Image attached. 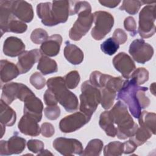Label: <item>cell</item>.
Masks as SVG:
<instances>
[{
    "label": "cell",
    "instance_id": "obj_28",
    "mask_svg": "<svg viewBox=\"0 0 156 156\" xmlns=\"http://www.w3.org/2000/svg\"><path fill=\"white\" fill-rule=\"evenodd\" d=\"M37 69L43 75L56 73L58 71L56 62L45 55H41L37 65Z\"/></svg>",
    "mask_w": 156,
    "mask_h": 156
},
{
    "label": "cell",
    "instance_id": "obj_27",
    "mask_svg": "<svg viewBox=\"0 0 156 156\" xmlns=\"http://www.w3.org/2000/svg\"><path fill=\"white\" fill-rule=\"evenodd\" d=\"M138 119L139 124L141 127L150 130L153 135L155 134L156 115L155 113H151L147 111L141 112Z\"/></svg>",
    "mask_w": 156,
    "mask_h": 156
},
{
    "label": "cell",
    "instance_id": "obj_37",
    "mask_svg": "<svg viewBox=\"0 0 156 156\" xmlns=\"http://www.w3.org/2000/svg\"><path fill=\"white\" fill-rule=\"evenodd\" d=\"M65 84L68 88L74 89L77 87L80 82V75L77 71H71L64 77Z\"/></svg>",
    "mask_w": 156,
    "mask_h": 156
},
{
    "label": "cell",
    "instance_id": "obj_19",
    "mask_svg": "<svg viewBox=\"0 0 156 156\" xmlns=\"http://www.w3.org/2000/svg\"><path fill=\"white\" fill-rule=\"evenodd\" d=\"M25 44L23 41L16 37H7L3 45V52L5 55L15 57L20 56L25 51Z\"/></svg>",
    "mask_w": 156,
    "mask_h": 156
},
{
    "label": "cell",
    "instance_id": "obj_25",
    "mask_svg": "<svg viewBox=\"0 0 156 156\" xmlns=\"http://www.w3.org/2000/svg\"><path fill=\"white\" fill-rule=\"evenodd\" d=\"M16 115L15 111L9 106V104L2 99L0 101V122L1 124L12 126L16 121Z\"/></svg>",
    "mask_w": 156,
    "mask_h": 156
},
{
    "label": "cell",
    "instance_id": "obj_45",
    "mask_svg": "<svg viewBox=\"0 0 156 156\" xmlns=\"http://www.w3.org/2000/svg\"><path fill=\"white\" fill-rule=\"evenodd\" d=\"M43 99H44L45 104L48 106L55 105L58 103L54 94L49 89L46 90L43 95Z\"/></svg>",
    "mask_w": 156,
    "mask_h": 156
},
{
    "label": "cell",
    "instance_id": "obj_4",
    "mask_svg": "<svg viewBox=\"0 0 156 156\" xmlns=\"http://www.w3.org/2000/svg\"><path fill=\"white\" fill-rule=\"evenodd\" d=\"M46 85L48 89L54 94L57 102L64 107L66 111L72 112L78 108L77 98L68 90L63 77H51L48 80Z\"/></svg>",
    "mask_w": 156,
    "mask_h": 156
},
{
    "label": "cell",
    "instance_id": "obj_10",
    "mask_svg": "<svg viewBox=\"0 0 156 156\" xmlns=\"http://www.w3.org/2000/svg\"><path fill=\"white\" fill-rule=\"evenodd\" d=\"M90 82L99 89L107 88L118 92L124 80L121 77H113L103 74L99 71H93L90 76Z\"/></svg>",
    "mask_w": 156,
    "mask_h": 156
},
{
    "label": "cell",
    "instance_id": "obj_14",
    "mask_svg": "<svg viewBox=\"0 0 156 156\" xmlns=\"http://www.w3.org/2000/svg\"><path fill=\"white\" fill-rule=\"evenodd\" d=\"M26 147V140L18 135H13L8 141L1 140L0 141V155H10L12 154H19Z\"/></svg>",
    "mask_w": 156,
    "mask_h": 156
},
{
    "label": "cell",
    "instance_id": "obj_8",
    "mask_svg": "<svg viewBox=\"0 0 156 156\" xmlns=\"http://www.w3.org/2000/svg\"><path fill=\"white\" fill-rule=\"evenodd\" d=\"M155 5H147L139 14L138 32L143 38H148L155 33Z\"/></svg>",
    "mask_w": 156,
    "mask_h": 156
},
{
    "label": "cell",
    "instance_id": "obj_24",
    "mask_svg": "<svg viewBox=\"0 0 156 156\" xmlns=\"http://www.w3.org/2000/svg\"><path fill=\"white\" fill-rule=\"evenodd\" d=\"M12 1H0V29L1 36L8 23L15 16L13 15L11 9Z\"/></svg>",
    "mask_w": 156,
    "mask_h": 156
},
{
    "label": "cell",
    "instance_id": "obj_6",
    "mask_svg": "<svg viewBox=\"0 0 156 156\" xmlns=\"http://www.w3.org/2000/svg\"><path fill=\"white\" fill-rule=\"evenodd\" d=\"M69 1H54L49 7L46 19L41 22L46 26L65 23L69 15Z\"/></svg>",
    "mask_w": 156,
    "mask_h": 156
},
{
    "label": "cell",
    "instance_id": "obj_41",
    "mask_svg": "<svg viewBox=\"0 0 156 156\" xmlns=\"http://www.w3.org/2000/svg\"><path fill=\"white\" fill-rule=\"evenodd\" d=\"M29 150L35 154L40 153L44 149V143L38 140H30L27 143Z\"/></svg>",
    "mask_w": 156,
    "mask_h": 156
},
{
    "label": "cell",
    "instance_id": "obj_40",
    "mask_svg": "<svg viewBox=\"0 0 156 156\" xmlns=\"http://www.w3.org/2000/svg\"><path fill=\"white\" fill-rule=\"evenodd\" d=\"M44 112L48 119L50 120H55L60 115V109L57 105L48 106L44 109Z\"/></svg>",
    "mask_w": 156,
    "mask_h": 156
},
{
    "label": "cell",
    "instance_id": "obj_32",
    "mask_svg": "<svg viewBox=\"0 0 156 156\" xmlns=\"http://www.w3.org/2000/svg\"><path fill=\"white\" fill-rule=\"evenodd\" d=\"M124 152V143L120 141H113L109 143L104 148L105 156L121 155Z\"/></svg>",
    "mask_w": 156,
    "mask_h": 156
},
{
    "label": "cell",
    "instance_id": "obj_17",
    "mask_svg": "<svg viewBox=\"0 0 156 156\" xmlns=\"http://www.w3.org/2000/svg\"><path fill=\"white\" fill-rule=\"evenodd\" d=\"M11 9L13 15L24 23H30L34 18L32 6L27 1H12Z\"/></svg>",
    "mask_w": 156,
    "mask_h": 156
},
{
    "label": "cell",
    "instance_id": "obj_42",
    "mask_svg": "<svg viewBox=\"0 0 156 156\" xmlns=\"http://www.w3.org/2000/svg\"><path fill=\"white\" fill-rule=\"evenodd\" d=\"M124 26L126 30L129 31L130 33V35L134 37L136 35V22L134 18L132 16L127 17L124 21Z\"/></svg>",
    "mask_w": 156,
    "mask_h": 156
},
{
    "label": "cell",
    "instance_id": "obj_5",
    "mask_svg": "<svg viewBox=\"0 0 156 156\" xmlns=\"http://www.w3.org/2000/svg\"><path fill=\"white\" fill-rule=\"evenodd\" d=\"M82 93L80 94V112L90 120L101 102V94L99 88L93 85L89 80L85 81L81 85Z\"/></svg>",
    "mask_w": 156,
    "mask_h": 156
},
{
    "label": "cell",
    "instance_id": "obj_26",
    "mask_svg": "<svg viewBox=\"0 0 156 156\" xmlns=\"http://www.w3.org/2000/svg\"><path fill=\"white\" fill-rule=\"evenodd\" d=\"M99 124L108 136L115 137L116 135V127L110 117L108 111H105L101 114Z\"/></svg>",
    "mask_w": 156,
    "mask_h": 156
},
{
    "label": "cell",
    "instance_id": "obj_43",
    "mask_svg": "<svg viewBox=\"0 0 156 156\" xmlns=\"http://www.w3.org/2000/svg\"><path fill=\"white\" fill-rule=\"evenodd\" d=\"M112 38L119 44H124L127 40V35L121 29H116L113 32Z\"/></svg>",
    "mask_w": 156,
    "mask_h": 156
},
{
    "label": "cell",
    "instance_id": "obj_48",
    "mask_svg": "<svg viewBox=\"0 0 156 156\" xmlns=\"http://www.w3.org/2000/svg\"><path fill=\"white\" fill-rule=\"evenodd\" d=\"M52 155L53 154L49 152V151L48 150H43L41 151L40 153H38L37 154V155Z\"/></svg>",
    "mask_w": 156,
    "mask_h": 156
},
{
    "label": "cell",
    "instance_id": "obj_3",
    "mask_svg": "<svg viewBox=\"0 0 156 156\" xmlns=\"http://www.w3.org/2000/svg\"><path fill=\"white\" fill-rule=\"evenodd\" d=\"M108 112L115 126H117L116 136L119 139L125 140L135 133L138 126L128 112L124 103L118 101Z\"/></svg>",
    "mask_w": 156,
    "mask_h": 156
},
{
    "label": "cell",
    "instance_id": "obj_47",
    "mask_svg": "<svg viewBox=\"0 0 156 156\" xmlns=\"http://www.w3.org/2000/svg\"><path fill=\"white\" fill-rule=\"evenodd\" d=\"M121 1H115V0H107V1H99V2L103 6L114 8L116 7Z\"/></svg>",
    "mask_w": 156,
    "mask_h": 156
},
{
    "label": "cell",
    "instance_id": "obj_13",
    "mask_svg": "<svg viewBox=\"0 0 156 156\" xmlns=\"http://www.w3.org/2000/svg\"><path fill=\"white\" fill-rule=\"evenodd\" d=\"M89 121L83 113L76 112L62 118L59 122V128L63 133H71L79 129Z\"/></svg>",
    "mask_w": 156,
    "mask_h": 156
},
{
    "label": "cell",
    "instance_id": "obj_23",
    "mask_svg": "<svg viewBox=\"0 0 156 156\" xmlns=\"http://www.w3.org/2000/svg\"><path fill=\"white\" fill-rule=\"evenodd\" d=\"M64 56L65 58L73 65H79L83 60V52L76 45L66 41L64 48Z\"/></svg>",
    "mask_w": 156,
    "mask_h": 156
},
{
    "label": "cell",
    "instance_id": "obj_7",
    "mask_svg": "<svg viewBox=\"0 0 156 156\" xmlns=\"http://www.w3.org/2000/svg\"><path fill=\"white\" fill-rule=\"evenodd\" d=\"M93 15L94 26L91 34L94 40H101L110 32L114 24V18L112 15L105 11H96Z\"/></svg>",
    "mask_w": 156,
    "mask_h": 156
},
{
    "label": "cell",
    "instance_id": "obj_38",
    "mask_svg": "<svg viewBox=\"0 0 156 156\" xmlns=\"http://www.w3.org/2000/svg\"><path fill=\"white\" fill-rule=\"evenodd\" d=\"M48 37L47 32L41 28L35 29L32 31L30 35L32 41L37 44H42Z\"/></svg>",
    "mask_w": 156,
    "mask_h": 156
},
{
    "label": "cell",
    "instance_id": "obj_2",
    "mask_svg": "<svg viewBox=\"0 0 156 156\" xmlns=\"http://www.w3.org/2000/svg\"><path fill=\"white\" fill-rule=\"evenodd\" d=\"M69 15L77 14L78 18L69 30V37L73 40L78 41L90 29L93 15L91 13V5L87 1H69Z\"/></svg>",
    "mask_w": 156,
    "mask_h": 156
},
{
    "label": "cell",
    "instance_id": "obj_46",
    "mask_svg": "<svg viewBox=\"0 0 156 156\" xmlns=\"http://www.w3.org/2000/svg\"><path fill=\"white\" fill-rule=\"evenodd\" d=\"M124 143V154H129L132 153L137 148V146L130 140L123 143Z\"/></svg>",
    "mask_w": 156,
    "mask_h": 156
},
{
    "label": "cell",
    "instance_id": "obj_33",
    "mask_svg": "<svg viewBox=\"0 0 156 156\" xmlns=\"http://www.w3.org/2000/svg\"><path fill=\"white\" fill-rule=\"evenodd\" d=\"M27 26L23 21L19 20L16 17L12 19L7 24L4 34L5 32H13L17 34L24 33L26 31Z\"/></svg>",
    "mask_w": 156,
    "mask_h": 156
},
{
    "label": "cell",
    "instance_id": "obj_16",
    "mask_svg": "<svg viewBox=\"0 0 156 156\" xmlns=\"http://www.w3.org/2000/svg\"><path fill=\"white\" fill-rule=\"evenodd\" d=\"M41 52L38 49L25 51L20 56L16 66L20 74H25L32 68L33 65L39 61Z\"/></svg>",
    "mask_w": 156,
    "mask_h": 156
},
{
    "label": "cell",
    "instance_id": "obj_35",
    "mask_svg": "<svg viewBox=\"0 0 156 156\" xmlns=\"http://www.w3.org/2000/svg\"><path fill=\"white\" fill-rule=\"evenodd\" d=\"M119 48V44L112 38L110 37L101 44V51L105 54L112 55L116 52Z\"/></svg>",
    "mask_w": 156,
    "mask_h": 156
},
{
    "label": "cell",
    "instance_id": "obj_22",
    "mask_svg": "<svg viewBox=\"0 0 156 156\" xmlns=\"http://www.w3.org/2000/svg\"><path fill=\"white\" fill-rule=\"evenodd\" d=\"M19 69L13 63L7 60H1L0 62V77L1 83L8 82L15 79L20 74Z\"/></svg>",
    "mask_w": 156,
    "mask_h": 156
},
{
    "label": "cell",
    "instance_id": "obj_18",
    "mask_svg": "<svg viewBox=\"0 0 156 156\" xmlns=\"http://www.w3.org/2000/svg\"><path fill=\"white\" fill-rule=\"evenodd\" d=\"M24 115L29 116L38 122L42 118L43 105L41 101L34 94L28 96L24 101Z\"/></svg>",
    "mask_w": 156,
    "mask_h": 156
},
{
    "label": "cell",
    "instance_id": "obj_36",
    "mask_svg": "<svg viewBox=\"0 0 156 156\" xmlns=\"http://www.w3.org/2000/svg\"><path fill=\"white\" fill-rule=\"evenodd\" d=\"M140 85L144 83L149 79V72L144 68H138L132 73L130 77Z\"/></svg>",
    "mask_w": 156,
    "mask_h": 156
},
{
    "label": "cell",
    "instance_id": "obj_39",
    "mask_svg": "<svg viewBox=\"0 0 156 156\" xmlns=\"http://www.w3.org/2000/svg\"><path fill=\"white\" fill-rule=\"evenodd\" d=\"M30 83L37 90L42 89L46 85V80L43 74L38 72L32 74L30 77Z\"/></svg>",
    "mask_w": 156,
    "mask_h": 156
},
{
    "label": "cell",
    "instance_id": "obj_21",
    "mask_svg": "<svg viewBox=\"0 0 156 156\" xmlns=\"http://www.w3.org/2000/svg\"><path fill=\"white\" fill-rule=\"evenodd\" d=\"M38 122L34 118L24 115L20 120L18 127L22 133L31 136H36L41 133V129Z\"/></svg>",
    "mask_w": 156,
    "mask_h": 156
},
{
    "label": "cell",
    "instance_id": "obj_34",
    "mask_svg": "<svg viewBox=\"0 0 156 156\" xmlns=\"http://www.w3.org/2000/svg\"><path fill=\"white\" fill-rule=\"evenodd\" d=\"M142 4L141 1L125 0L122 1V4L119 7V9L121 10H125L130 15H135L138 12Z\"/></svg>",
    "mask_w": 156,
    "mask_h": 156
},
{
    "label": "cell",
    "instance_id": "obj_12",
    "mask_svg": "<svg viewBox=\"0 0 156 156\" xmlns=\"http://www.w3.org/2000/svg\"><path fill=\"white\" fill-rule=\"evenodd\" d=\"M53 147L63 155H80L82 154L83 149L82 143L74 138H66L58 137L55 138L52 143Z\"/></svg>",
    "mask_w": 156,
    "mask_h": 156
},
{
    "label": "cell",
    "instance_id": "obj_11",
    "mask_svg": "<svg viewBox=\"0 0 156 156\" xmlns=\"http://www.w3.org/2000/svg\"><path fill=\"white\" fill-rule=\"evenodd\" d=\"M129 54L136 62L144 64L150 60L154 55V49L143 39L133 40L129 49Z\"/></svg>",
    "mask_w": 156,
    "mask_h": 156
},
{
    "label": "cell",
    "instance_id": "obj_50",
    "mask_svg": "<svg viewBox=\"0 0 156 156\" xmlns=\"http://www.w3.org/2000/svg\"><path fill=\"white\" fill-rule=\"evenodd\" d=\"M1 138H2L4 135V133H5V127L4 125L1 124Z\"/></svg>",
    "mask_w": 156,
    "mask_h": 156
},
{
    "label": "cell",
    "instance_id": "obj_31",
    "mask_svg": "<svg viewBox=\"0 0 156 156\" xmlns=\"http://www.w3.org/2000/svg\"><path fill=\"white\" fill-rule=\"evenodd\" d=\"M99 90L101 94L100 103L104 109H109L113 104L115 98L116 97V92L107 88H101Z\"/></svg>",
    "mask_w": 156,
    "mask_h": 156
},
{
    "label": "cell",
    "instance_id": "obj_30",
    "mask_svg": "<svg viewBox=\"0 0 156 156\" xmlns=\"http://www.w3.org/2000/svg\"><path fill=\"white\" fill-rule=\"evenodd\" d=\"M152 135L150 130L140 126V127H138L135 133L129 138L137 146H139L143 144Z\"/></svg>",
    "mask_w": 156,
    "mask_h": 156
},
{
    "label": "cell",
    "instance_id": "obj_1",
    "mask_svg": "<svg viewBox=\"0 0 156 156\" xmlns=\"http://www.w3.org/2000/svg\"><path fill=\"white\" fill-rule=\"evenodd\" d=\"M147 90V87L139 86L134 79H127L118 91L117 99L127 104L132 115L138 118L141 109L147 107L150 104L149 99L145 94Z\"/></svg>",
    "mask_w": 156,
    "mask_h": 156
},
{
    "label": "cell",
    "instance_id": "obj_20",
    "mask_svg": "<svg viewBox=\"0 0 156 156\" xmlns=\"http://www.w3.org/2000/svg\"><path fill=\"white\" fill-rule=\"evenodd\" d=\"M62 43V37L59 34H54L48 38L40 46V51L41 54L49 57H54L57 55L60 49Z\"/></svg>",
    "mask_w": 156,
    "mask_h": 156
},
{
    "label": "cell",
    "instance_id": "obj_15",
    "mask_svg": "<svg viewBox=\"0 0 156 156\" xmlns=\"http://www.w3.org/2000/svg\"><path fill=\"white\" fill-rule=\"evenodd\" d=\"M113 64L115 69L127 79L130 78L136 68L135 63L131 57L124 52H119L113 58Z\"/></svg>",
    "mask_w": 156,
    "mask_h": 156
},
{
    "label": "cell",
    "instance_id": "obj_44",
    "mask_svg": "<svg viewBox=\"0 0 156 156\" xmlns=\"http://www.w3.org/2000/svg\"><path fill=\"white\" fill-rule=\"evenodd\" d=\"M41 133L44 137H51L55 132L54 126L48 122H44L41 126Z\"/></svg>",
    "mask_w": 156,
    "mask_h": 156
},
{
    "label": "cell",
    "instance_id": "obj_49",
    "mask_svg": "<svg viewBox=\"0 0 156 156\" xmlns=\"http://www.w3.org/2000/svg\"><path fill=\"white\" fill-rule=\"evenodd\" d=\"M150 90H151V92L155 96V82H153L150 85Z\"/></svg>",
    "mask_w": 156,
    "mask_h": 156
},
{
    "label": "cell",
    "instance_id": "obj_9",
    "mask_svg": "<svg viewBox=\"0 0 156 156\" xmlns=\"http://www.w3.org/2000/svg\"><path fill=\"white\" fill-rule=\"evenodd\" d=\"M34 93L25 85L18 82L5 83L2 87L1 99L7 104H10L14 100L18 99L21 101Z\"/></svg>",
    "mask_w": 156,
    "mask_h": 156
},
{
    "label": "cell",
    "instance_id": "obj_29",
    "mask_svg": "<svg viewBox=\"0 0 156 156\" xmlns=\"http://www.w3.org/2000/svg\"><path fill=\"white\" fill-rule=\"evenodd\" d=\"M103 147V142L99 139L90 140L81 155L98 156L101 154Z\"/></svg>",
    "mask_w": 156,
    "mask_h": 156
}]
</instances>
